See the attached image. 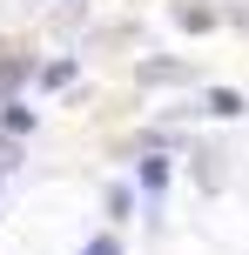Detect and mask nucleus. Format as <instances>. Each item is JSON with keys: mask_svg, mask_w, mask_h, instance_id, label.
<instances>
[{"mask_svg": "<svg viewBox=\"0 0 249 255\" xmlns=\"http://www.w3.org/2000/svg\"><path fill=\"white\" fill-rule=\"evenodd\" d=\"M40 81H47V88H61V81H74V61H47V67H40Z\"/></svg>", "mask_w": 249, "mask_h": 255, "instance_id": "5", "label": "nucleus"}, {"mask_svg": "<svg viewBox=\"0 0 249 255\" xmlns=\"http://www.w3.org/2000/svg\"><path fill=\"white\" fill-rule=\"evenodd\" d=\"M27 81V61H0V101H7V88H20Z\"/></svg>", "mask_w": 249, "mask_h": 255, "instance_id": "4", "label": "nucleus"}, {"mask_svg": "<svg viewBox=\"0 0 249 255\" xmlns=\"http://www.w3.org/2000/svg\"><path fill=\"white\" fill-rule=\"evenodd\" d=\"M175 27H189V34H209V27H216V13L202 7V0H175Z\"/></svg>", "mask_w": 249, "mask_h": 255, "instance_id": "1", "label": "nucleus"}, {"mask_svg": "<svg viewBox=\"0 0 249 255\" xmlns=\"http://www.w3.org/2000/svg\"><path fill=\"white\" fill-rule=\"evenodd\" d=\"M81 255H121V242H115V235H94V242L81 249Z\"/></svg>", "mask_w": 249, "mask_h": 255, "instance_id": "6", "label": "nucleus"}, {"mask_svg": "<svg viewBox=\"0 0 249 255\" xmlns=\"http://www.w3.org/2000/svg\"><path fill=\"white\" fill-rule=\"evenodd\" d=\"M209 115H223V121H229V115H243V94H229V88H216V94H209Z\"/></svg>", "mask_w": 249, "mask_h": 255, "instance_id": "3", "label": "nucleus"}, {"mask_svg": "<svg viewBox=\"0 0 249 255\" xmlns=\"http://www.w3.org/2000/svg\"><path fill=\"white\" fill-rule=\"evenodd\" d=\"M142 81H189V67H182V61H148Z\"/></svg>", "mask_w": 249, "mask_h": 255, "instance_id": "2", "label": "nucleus"}]
</instances>
